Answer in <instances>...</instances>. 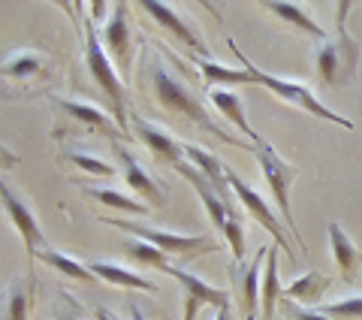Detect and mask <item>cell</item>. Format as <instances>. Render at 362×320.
Returning <instances> with one entry per match:
<instances>
[{"label":"cell","mask_w":362,"mask_h":320,"mask_svg":"<svg viewBox=\"0 0 362 320\" xmlns=\"http://www.w3.org/2000/svg\"><path fill=\"white\" fill-rule=\"evenodd\" d=\"M151 79H154V94H157V103L166 109V112H175V115H185L187 121H194L197 127L209 130L211 136H218V139L230 142L235 148H251L254 152V142H245L239 136H233L230 130H223L218 121H211V115L206 112V106L199 103V97L190 91L185 82H181L178 76H173L163 67L160 58H154V67H151Z\"/></svg>","instance_id":"obj_1"},{"label":"cell","mask_w":362,"mask_h":320,"mask_svg":"<svg viewBox=\"0 0 362 320\" xmlns=\"http://www.w3.org/2000/svg\"><path fill=\"white\" fill-rule=\"evenodd\" d=\"M350 4L341 0L338 4V16H335V33L326 42L317 45V76L326 85H344L356 76V61H359V45L344 28Z\"/></svg>","instance_id":"obj_2"},{"label":"cell","mask_w":362,"mask_h":320,"mask_svg":"<svg viewBox=\"0 0 362 320\" xmlns=\"http://www.w3.org/2000/svg\"><path fill=\"white\" fill-rule=\"evenodd\" d=\"M230 49L239 55V64L242 67H247L251 70V76H254V85H263V88H269L275 97H281V100H287L290 106H299L302 112H311L314 118H323V121H332V124H338V127H347V130H354V121H347V118H341L338 112H332L326 103H320L314 94H311V88L308 85H302V82H293V79H281V76H272V73H266V70H257V67L245 58V55L235 49V42L230 40Z\"/></svg>","instance_id":"obj_3"},{"label":"cell","mask_w":362,"mask_h":320,"mask_svg":"<svg viewBox=\"0 0 362 320\" xmlns=\"http://www.w3.org/2000/svg\"><path fill=\"white\" fill-rule=\"evenodd\" d=\"M85 67L90 79L103 88V94L109 97L112 103V118L118 121V127L127 133V112H124V91H121V79L115 73V67H112V58L106 55L103 49V40L97 37L94 30V21H85Z\"/></svg>","instance_id":"obj_4"},{"label":"cell","mask_w":362,"mask_h":320,"mask_svg":"<svg viewBox=\"0 0 362 320\" xmlns=\"http://www.w3.org/2000/svg\"><path fill=\"white\" fill-rule=\"evenodd\" d=\"M254 152H257V160H259V169H263V176H266V181H269L272 197H275V202H278L281 218H284V224H287V233L302 242V233H299L296 218H293V209H290V185H293V178L299 176V166L287 164V160L281 157L266 139H259ZM302 245H305V242H302ZM305 251H308V248H305Z\"/></svg>","instance_id":"obj_5"},{"label":"cell","mask_w":362,"mask_h":320,"mask_svg":"<svg viewBox=\"0 0 362 320\" xmlns=\"http://www.w3.org/2000/svg\"><path fill=\"white\" fill-rule=\"evenodd\" d=\"M103 224L118 227V230H127L136 239L148 242L154 248H160L163 254H178V257H197L202 251H214L218 245L209 242L206 236H187V233H173V230H154V227H142L133 221H121V218H103Z\"/></svg>","instance_id":"obj_6"},{"label":"cell","mask_w":362,"mask_h":320,"mask_svg":"<svg viewBox=\"0 0 362 320\" xmlns=\"http://www.w3.org/2000/svg\"><path fill=\"white\" fill-rule=\"evenodd\" d=\"M226 185H230V190L235 193V200H239V202L245 205V209H247V215H251V218H254L257 224H263L269 236H275L278 248L284 251L287 257H293V248H290V242H287V230H284V224H281V221H278V215L266 205V200L259 197L257 190L247 188L245 181L233 173V169H226Z\"/></svg>","instance_id":"obj_7"},{"label":"cell","mask_w":362,"mask_h":320,"mask_svg":"<svg viewBox=\"0 0 362 320\" xmlns=\"http://www.w3.org/2000/svg\"><path fill=\"white\" fill-rule=\"evenodd\" d=\"M169 275L178 281V287L185 290V320H194L199 305H214L218 312L230 308V293L221 287H211L209 281H202L194 272L181 269V266H169Z\"/></svg>","instance_id":"obj_8"},{"label":"cell","mask_w":362,"mask_h":320,"mask_svg":"<svg viewBox=\"0 0 362 320\" xmlns=\"http://www.w3.org/2000/svg\"><path fill=\"white\" fill-rule=\"evenodd\" d=\"M0 202H4L6 218L16 224V230H18V236H21V242H25L28 254H30V257H37L40 251H45L42 227H40V221H37V215H33V212L28 209V202L21 200L18 193H16L13 188H9V185L0 188Z\"/></svg>","instance_id":"obj_9"},{"label":"cell","mask_w":362,"mask_h":320,"mask_svg":"<svg viewBox=\"0 0 362 320\" xmlns=\"http://www.w3.org/2000/svg\"><path fill=\"white\" fill-rule=\"evenodd\" d=\"M133 127H136V136L148 145V152L154 154V160H160V164H169V166H181L185 164V145H181L175 136H169L163 127H157V124L145 121L139 115H133Z\"/></svg>","instance_id":"obj_10"},{"label":"cell","mask_w":362,"mask_h":320,"mask_svg":"<svg viewBox=\"0 0 362 320\" xmlns=\"http://www.w3.org/2000/svg\"><path fill=\"white\" fill-rule=\"evenodd\" d=\"M103 42L112 58L118 61V67L127 73L130 70V28H127V6L124 4L112 6V16L103 28Z\"/></svg>","instance_id":"obj_11"},{"label":"cell","mask_w":362,"mask_h":320,"mask_svg":"<svg viewBox=\"0 0 362 320\" xmlns=\"http://www.w3.org/2000/svg\"><path fill=\"white\" fill-rule=\"evenodd\" d=\"M115 157H118V164H121L124 181H127V185H130L136 193H139V197L148 200L151 205H163L166 197H163V190L157 188V181H154L148 173H145V169L139 166V160H136V157L127 152V148L118 145V142H115Z\"/></svg>","instance_id":"obj_12"},{"label":"cell","mask_w":362,"mask_h":320,"mask_svg":"<svg viewBox=\"0 0 362 320\" xmlns=\"http://www.w3.org/2000/svg\"><path fill=\"white\" fill-rule=\"evenodd\" d=\"M185 157H187V164L197 169V173L209 181V185L214 188V193L230 205V185H226V166L221 164L218 157H214L211 152H206V148H199V145H185Z\"/></svg>","instance_id":"obj_13"},{"label":"cell","mask_w":362,"mask_h":320,"mask_svg":"<svg viewBox=\"0 0 362 320\" xmlns=\"http://www.w3.org/2000/svg\"><path fill=\"white\" fill-rule=\"evenodd\" d=\"M54 106L64 109L66 115H73V118H78V121L90 124V127H97V130L109 133L112 139H121V136H124V130L118 127V121H115V118H109V112H103L100 106H94V103H82V100H61V97H54Z\"/></svg>","instance_id":"obj_14"},{"label":"cell","mask_w":362,"mask_h":320,"mask_svg":"<svg viewBox=\"0 0 362 320\" xmlns=\"http://www.w3.org/2000/svg\"><path fill=\"white\" fill-rule=\"evenodd\" d=\"M209 97H211V103H214V109H218L226 121H233L235 127H239V133H242V136H247V139L254 142V148H257V142L263 139V136H259V133L251 127V124H247V115H245V103H242V97L235 94V91H223V88H214Z\"/></svg>","instance_id":"obj_15"},{"label":"cell","mask_w":362,"mask_h":320,"mask_svg":"<svg viewBox=\"0 0 362 320\" xmlns=\"http://www.w3.org/2000/svg\"><path fill=\"white\" fill-rule=\"evenodd\" d=\"M266 257H269V248H259L257 257L245 266V275H242V305H245V320H257L259 314V296H263V278H259V266H266Z\"/></svg>","instance_id":"obj_16"},{"label":"cell","mask_w":362,"mask_h":320,"mask_svg":"<svg viewBox=\"0 0 362 320\" xmlns=\"http://www.w3.org/2000/svg\"><path fill=\"white\" fill-rule=\"evenodd\" d=\"M266 9H269V13H275L281 21L293 25L296 30H302V33H308V37H314V40H320V42L329 40V33H326L320 25H317V18H314L305 6H299V4H287V0H269Z\"/></svg>","instance_id":"obj_17"},{"label":"cell","mask_w":362,"mask_h":320,"mask_svg":"<svg viewBox=\"0 0 362 320\" xmlns=\"http://www.w3.org/2000/svg\"><path fill=\"white\" fill-rule=\"evenodd\" d=\"M142 9H145V13H151V18H154V21H160L166 30H173L181 42H187L190 49L202 52V42H199V37H197V30L190 28L181 16H175L169 4H157V0H142Z\"/></svg>","instance_id":"obj_18"},{"label":"cell","mask_w":362,"mask_h":320,"mask_svg":"<svg viewBox=\"0 0 362 320\" xmlns=\"http://www.w3.org/2000/svg\"><path fill=\"white\" fill-rule=\"evenodd\" d=\"M329 245H332V257L338 263V269H341L344 281H354L356 278V269H359V251L356 245L350 242V236L344 233V227L338 221H329Z\"/></svg>","instance_id":"obj_19"},{"label":"cell","mask_w":362,"mask_h":320,"mask_svg":"<svg viewBox=\"0 0 362 320\" xmlns=\"http://www.w3.org/2000/svg\"><path fill=\"white\" fill-rule=\"evenodd\" d=\"M90 272L100 278V281H109L115 284V287H127V290H142V293H154L157 287L151 281H145L142 275H136V272L118 266V263H106V260H90L88 263Z\"/></svg>","instance_id":"obj_20"},{"label":"cell","mask_w":362,"mask_h":320,"mask_svg":"<svg viewBox=\"0 0 362 320\" xmlns=\"http://www.w3.org/2000/svg\"><path fill=\"white\" fill-rule=\"evenodd\" d=\"M199 73L206 79L209 88H218V85H254V76L247 67H226L221 61H211V58H202L199 61Z\"/></svg>","instance_id":"obj_21"},{"label":"cell","mask_w":362,"mask_h":320,"mask_svg":"<svg viewBox=\"0 0 362 320\" xmlns=\"http://www.w3.org/2000/svg\"><path fill=\"white\" fill-rule=\"evenodd\" d=\"M281 278H278V248H269V257H266V266H263V317L272 320L275 317V305L281 299Z\"/></svg>","instance_id":"obj_22"},{"label":"cell","mask_w":362,"mask_h":320,"mask_svg":"<svg viewBox=\"0 0 362 320\" xmlns=\"http://www.w3.org/2000/svg\"><path fill=\"white\" fill-rule=\"evenodd\" d=\"M329 290V278L320 275V272H305V275H299L296 281L290 284V287L284 290L290 299H302V305H308V302H320V296Z\"/></svg>","instance_id":"obj_23"},{"label":"cell","mask_w":362,"mask_h":320,"mask_svg":"<svg viewBox=\"0 0 362 320\" xmlns=\"http://www.w3.org/2000/svg\"><path fill=\"white\" fill-rule=\"evenodd\" d=\"M30 308V290L25 281L13 278L4 287V308H0V320H25Z\"/></svg>","instance_id":"obj_24"},{"label":"cell","mask_w":362,"mask_h":320,"mask_svg":"<svg viewBox=\"0 0 362 320\" xmlns=\"http://www.w3.org/2000/svg\"><path fill=\"white\" fill-rule=\"evenodd\" d=\"M37 257H40L42 263H49L52 269H58L61 275L73 278V281H97V275L90 272V266H85V263H78V260H76V257H70V254H61V251L45 248V251H40Z\"/></svg>","instance_id":"obj_25"},{"label":"cell","mask_w":362,"mask_h":320,"mask_svg":"<svg viewBox=\"0 0 362 320\" xmlns=\"http://www.w3.org/2000/svg\"><path fill=\"white\" fill-rule=\"evenodd\" d=\"M42 70V55L33 52V49H18V52H9L4 58V76H13V79H28L33 73Z\"/></svg>","instance_id":"obj_26"},{"label":"cell","mask_w":362,"mask_h":320,"mask_svg":"<svg viewBox=\"0 0 362 320\" xmlns=\"http://www.w3.org/2000/svg\"><path fill=\"white\" fill-rule=\"evenodd\" d=\"M90 197H97L103 205H109V209H118V212H127V215H148V209H145V202L127 197V193L121 190H112V188H88Z\"/></svg>","instance_id":"obj_27"},{"label":"cell","mask_w":362,"mask_h":320,"mask_svg":"<svg viewBox=\"0 0 362 320\" xmlns=\"http://www.w3.org/2000/svg\"><path fill=\"white\" fill-rule=\"evenodd\" d=\"M127 254H130L136 263H142V266L169 272V254H163L160 248H154V245H148V242H142V239H133V242H127Z\"/></svg>","instance_id":"obj_28"},{"label":"cell","mask_w":362,"mask_h":320,"mask_svg":"<svg viewBox=\"0 0 362 320\" xmlns=\"http://www.w3.org/2000/svg\"><path fill=\"white\" fill-rule=\"evenodd\" d=\"M70 160L82 169V173H90V176H100V178H112L115 176V166L109 160L90 154V152H70Z\"/></svg>","instance_id":"obj_29"},{"label":"cell","mask_w":362,"mask_h":320,"mask_svg":"<svg viewBox=\"0 0 362 320\" xmlns=\"http://www.w3.org/2000/svg\"><path fill=\"white\" fill-rule=\"evenodd\" d=\"M323 314L329 317H362V296H344V299H335V302H326L320 308Z\"/></svg>","instance_id":"obj_30"},{"label":"cell","mask_w":362,"mask_h":320,"mask_svg":"<svg viewBox=\"0 0 362 320\" xmlns=\"http://www.w3.org/2000/svg\"><path fill=\"white\" fill-rule=\"evenodd\" d=\"M223 236H226V242H230L233 260L242 263V257H245V233H242V224H239V218H235V212L230 215V221H226Z\"/></svg>","instance_id":"obj_31"},{"label":"cell","mask_w":362,"mask_h":320,"mask_svg":"<svg viewBox=\"0 0 362 320\" xmlns=\"http://www.w3.org/2000/svg\"><path fill=\"white\" fill-rule=\"evenodd\" d=\"M284 305H287V312H290L293 320H335L329 314H323L320 308H305L299 302H284Z\"/></svg>","instance_id":"obj_32"},{"label":"cell","mask_w":362,"mask_h":320,"mask_svg":"<svg viewBox=\"0 0 362 320\" xmlns=\"http://www.w3.org/2000/svg\"><path fill=\"white\" fill-rule=\"evenodd\" d=\"M90 13H94V16H90V21H100V18H103V13H109V4H90Z\"/></svg>","instance_id":"obj_33"},{"label":"cell","mask_w":362,"mask_h":320,"mask_svg":"<svg viewBox=\"0 0 362 320\" xmlns=\"http://www.w3.org/2000/svg\"><path fill=\"white\" fill-rule=\"evenodd\" d=\"M130 320H145V314H142V308H139V305H136V302L130 305Z\"/></svg>","instance_id":"obj_34"},{"label":"cell","mask_w":362,"mask_h":320,"mask_svg":"<svg viewBox=\"0 0 362 320\" xmlns=\"http://www.w3.org/2000/svg\"><path fill=\"white\" fill-rule=\"evenodd\" d=\"M97 320H115V317H112L106 308H97Z\"/></svg>","instance_id":"obj_35"},{"label":"cell","mask_w":362,"mask_h":320,"mask_svg":"<svg viewBox=\"0 0 362 320\" xmlns=\"http://www.w3.org/2000/svg\"><path fill=\"white\" fill-rule=\"evenodd\" d=\"M214 320H230V317H226V312H218V314H214Z\"/></svg>","instance_id":"obj_36"},{"label":"cell","mask_w":362,"mask_h":320,"mask_svg":"<svg viewBox=\"0 0 362 320\" xmlns=\"http://www.w3.org/2000/svg\"><path fill=\"white\" fill-rule=\"evenodd\" d=\"M73 320H76V317H73Z\"/></svg>","instance_id":"obj_37"}]
</instances>
